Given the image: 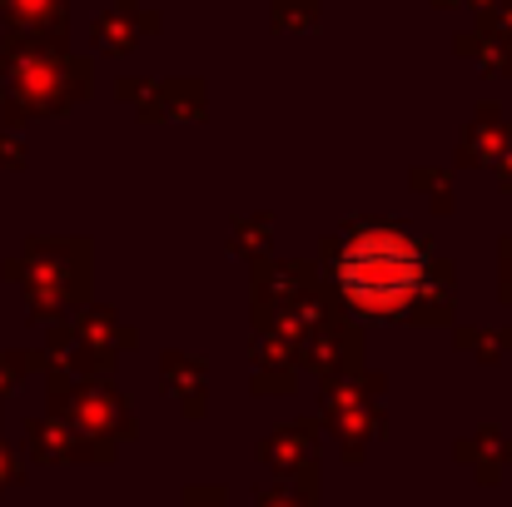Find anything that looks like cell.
<instances>
[{"label": "cell", "mask_w": 512, "mask_h": 507, "mask_svg": "<svg viewBox=\"0 0 512 507\" xmlns=\"http://www.w3.org/2000/svg\"><path fill=\"white\" fill-rule=\"evenodd\" d=\"M343 289L363 309H398L403 299H413L423 289V254L408 239L373 229V234L348 244V254H343Z\"/></svg>", "instance_id": "obj_1"}]
</instances>
